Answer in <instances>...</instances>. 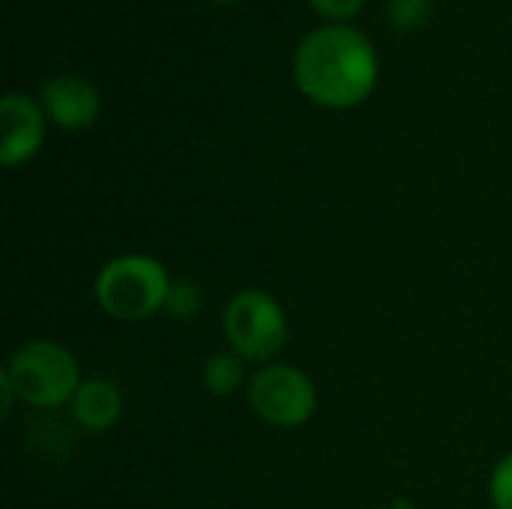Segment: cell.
I'll return each instance as SVG.
<instances>
[{"mask_svg": "<svg viewBox=\"0 0 512 509\" xmlns=\"http://www.w3.org/2000/svg\"><path fill=\"white\" fill-rule=\"evenodd\" d=\"M204 387L213 396H234L243 384V360L234 351H219L204 360Z\"/></svg>", "mask_w": 512, "mask_h": 509, "instance_id": "cell-9", "label": "cell"}, {"mask_svg": "<svg viewBox=\"0 0 512 509\" xmlns=\"http://www.w3.org/2000/svg\"><path fill=\"white\" fill-rule=\"evenodd\" d=\"M489 495H492V507L495 509H512V453H507L489 480Z\"/></svg>", "mask_w": 512, "mask_h": 509, "instance_id": "cell-12", "label": "cell"}, {"mask_svg": "<svg viewBox=\"0 0 512 509\" xmlns=\"http://www.w3.org/2000/svg\"><path fill=\"white\" fill-rule=\"evenodd\" d=\"M294 78L312 102L351 108L372 93L378 81V57L360 30L330 24L312 30L297 45Z\"/></svg>", "mask_w": 512, "mask_h": 509, "instance_id": "cell-1", "label": "cell"}, {"mask_svg": "<svg viewBox=\"0 0 512 509\" xmlns=\"http://www.w3.org/2000/svg\"><path fill=\"white\" fill-rule=\"evenodd\" d=\"M39 99L45 114L63 129H84L99 117V90L78 75H54L42 81Z\"/></svg>", "mask_w": 512, "mask_h": 509, "instance_id": "cell-7", "label": "cell"}, {"mask_svg": "<svg viewBox=\"0 0 512 509\" xmlns=\"http://www.w3.org/2000/svg\"><path fill=\"white\" fill-rule=\"evenodd\" d=\"M228 351L243 363L270 366L288 342V318L276 297L261 288L237 291L222 315Z\"/></svg>", "mask_w": 512, "mask_h": 509, "instance_id": "cell-4", "label": "cell"}, {"mask_svg": "<svg viewBox=\"0 0 512 509\" xmlns=\"http://www.w3.org/2000/svg\"><path fill=\"white\" fill-rule=\"evenodd\" d=\"M123 417V396L120 390L105 381V378H87L81 381L75 399H72V420L90 432V435H102L108 429H114Z\"/></svg>", "mask_w": 512, "mask_h": 509, "instance_id": "cell-8", "label": "cell"}, {"mask_svg": "<svg viewBox=\"0 0 512 509\" xmlns=\"http://www.w3.org/2000/svg\"><path fill=\"white\" fill-rule=\"evenodd\" d=\"M312 6L321 12V15H327V18H351V15H357L360 12V6H363V0H312Z\"/></svg>", "mask_w": 512, "mask_h": 509, "instance_id": "cell-13", "label": "cell"}, {"mask_svg": "<svg viewBox=\"0 0 512 509\" xmlns=\"http://www.w3.org/2000/svg\"><path fill=\"white\" fill-rule=\"evenodd\" d=\"M222 3H228V0H222Z\"/></svg>", "mask_w": 512, "mask_h": 509, "instance_id": "cell-14", "label": "cell"}, {"mask_svg": "<svg viewBox=\"0 0 512 509\" xmlns=\"http://www.w3.org/2000/svg\"><path fill=\"white\" fill-rule=\"evenodd\" d=\"M165 312L174 321H192L204 312V291L192 279H171L168 297H165Z\"/></svg>", "mask_w": 512, "mask_h": 509, "instance_id": "cell-10", "label": "cell"}, {"mask_svg": "<svg viewBox=\"0 0 512 509\" xmlns=\"http://www.w3.org/2000/svg\"><path fill=\"white\" fill-rule=\"evenodd\" d=\"M168 288H171V276L159 258L126 252L111 258L99 270L93 297L108 318L132 324L165 312Z\"/></svg>", "mask_w": 512, "mask_h": 509, "instance_id": "cell-3", "label": "cell"}, {"mask_svg": "<svg viewBox=\"0 0 512 509\" xmlns=\"http://www.w3.org/2000/svg\"><path fill=\"white\" fill-rule=\"evenodd\" d=\"M0 375L12 387L18 402L39 411L72 405L81 387V369L75 354L51 339H30L18 345Z\"/></svg>", "mask_w": 512, "mask_h": 509, "instance_id": "cell-2", "label": "cell"}, {"mask_svg": "<svg viewBox=\"0 0 512 509\" xmlns=\"http://www.w3.org/2000/svg\"><path fill=\"white\" fill-rule=\"evenodd\" d=\"M435 9V0H390L387 12H390V21L399 27V30H417L429 21Z\"/></svg>", "mask_w": 512, "mask_h": 509, "instance_id": "cell-11", "label": "cell"}, {"mask_svg": "<svg viewBox=\"0 0 512 509\" xmlns=\"http://www.w3.org/2000/svg\"><path fill=\"white\" fill-rule=\"evenodd\" d=\"M249 405L267 426L297 429L315 417L318 390L303 369L288 363H270L252 375Z\"/></svg>", "mask_w": 512, "mask_h": 509, "instance_id": "cell-5", "label": "cell"}, {"mask_svg": "<svg viewBox=\"0 0 512 509\" xmlns=\"http://www.w3.org/2000/svg\"><path fill=\"white\" fill-rule=\"evenodd\" d=\"M45 138V108L24 96L6 93L0 102V165L18 168L36 156Z\"/></svg>", "mask_w": 512, "mask_h": 509, "instance_id": "cell-6", "label": "cell"}]
</instances>
